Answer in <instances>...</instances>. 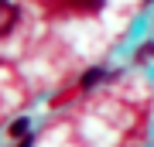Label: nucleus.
Masks as SVG:
<instances>
[{
  "label": "nucleus",
  "mask_w": 154,
  "mask_h": 147,
  "mask_svg": "<svg viewBox=\"0 0 154 147\" xmlns=\"http://www.w3.org/2000/svg\"><path fill=\"white\" fill-rule=\"evenodd\" d=\"M17 17H21V11L11 4V0H0V38L4 34H11L14 31V24H17Z\"/></svg>",
  "instance_id": "f257e3e1"
},
{
  "label": "nucleus",
  "mask_w": 154,
  "mask_h": 147,
  "mask_svg": "<svg viewBox=\"0 0 154 147\" xmlns=\"http://www.w3.org/2000/svg\"><path fill=\"white\" fill-rule=\"evenodd\" d=\"M99 79H106V72H103V69H89L86 75L79 79V89H93V86H96Z\"/></svg>",
  "instance_id": "f03ea898"
},
{
  "label": "nucleus",
  "mask_w": 154,
  "mask_h": 147,
  "mask_svg": "<svg viewBox=\"0 0 154 147\" xmlns=\"http://www.w3.org/2000/svg\"><path fill=\"white\" fill-rule=\"evenodd\" d=\"M28 127H31V123H28V116H21V120H14V123H11V130H7V133H11L14 140H21V137H28Z\"/></svg>",
  "instance_id": "7ed1b4c3"
},
{
  "label": "nucleus",
  "mask_w": 154,
  "mask_h": 147,
  "mask_svg": "<svg viewBox=\"0 0 154 147\" xmlns=\"http://www.w3.org/2000/svg\"><path fill=\"white\" fill-rule=\"evenodd\" d=\"M151 58H154V41H147V44L137 48V62H151Z\"/></svg>",
  "instance_id": "20e7f679"
},
{
  "label": "nucleus",
  "mask_w": 154,
  "mask_h": 147,
  "mask_svg": "<svg viewBox=\"0 0 154 147\" xmlns=\"http://www.w3.org/2000/svg\"><path fill=\"white\" fill-rule=\"evenodd\" d=\"M72 4H75V7H82V11H89V14H93V11H99V7H103V0H72Z\"/></svg>",
  "instance_id": "39448f33"
},
{
  "label": "nucleus",
  "mask_w": 154,
  "mask_h": 147,
  "mask_svg": "<svg viewBox=\"0 0 154 147\" xmlns=\"http://www.w3.org/2000/svg\"><path fill=\"white\" fill-rule=\"evenodd\" d=\"M17 147H31V137H21V144H17Z\"/></svg>",
  "instance_id": "423d86ee"
}]
</instances>
